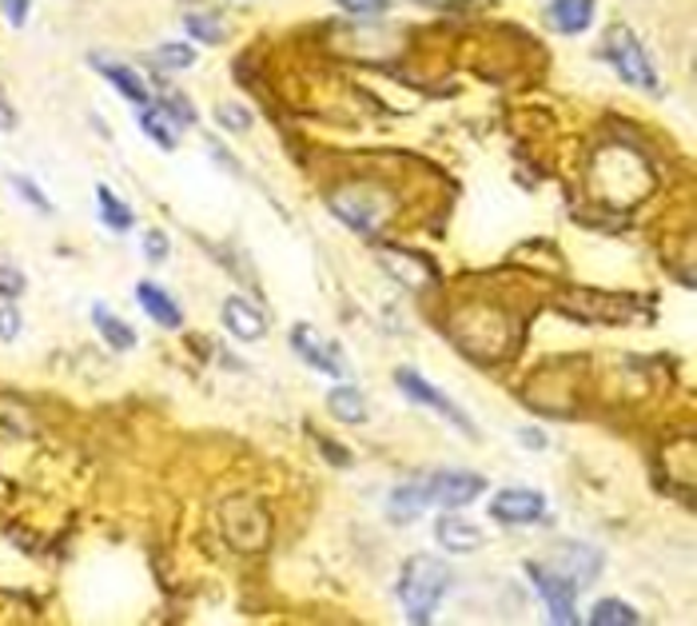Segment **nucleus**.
<instances>
[{"instance_id":"obj_9","label":"nucleus","mask_w":697,"mask_h":626,"mask_svg":"<svg viewBox=\"0 0 697 626\" xmlns=\"http://www.w3.org/2000/svg\"><path fill=\"white\" fill-rule=\"evenodd\" d=\"M292 348L307 367H316V372H323V375H343V360H339L335 348H331L311 323H299V328L292 331Z\"/></svg>"},{"instance_id":"obj_7","label":"nucleus","mask_w":697,"mask_h":626,"mask_svg":"<svg viewBox=\"0 0 697 626\" xmlns=\"http://www.w3.org/2000/svg\"><path fill=\"white\" fill-rule=\"evenodd\" d=\"M491 515L499 523H511V527H526V523H538L546 515V499L538 491H526V487H511V491L494 494Z\"/></svg>"},{"instance_id":"obj_33","label":"nucleus","mask_w":697,"mask_h":626,"mask_svg":"<svg viewBox=\"0 0 697 626\" xmlns=\"http://www.w3.org/2000/svg\"><path fill=\"white\" fill-rule=\"evenodd\" d=\"M523 443L530 451H542L546 447V435H542V431H523Z\"/></svg>"},{"instance_id":"obj_15","label":"nucleus","mask_w":697,"mask_h":626,"mask_svg":"<svg viewBox=\"0 0 697 626\" xmlns=\"http://www.w3.org/2000/svg\"><path fill=\"white\" fill-rule=\"evenodd\" d=\"M92 319H96V331L104 335V343H108L112 352H128V348H136V331H132L121 316H112L104 304L92 308Z\"/></svg>"},{"instance_id":"obj_12","label":"nucleus","mask_w":697,"mask_h":626,"mask_svg":"<svg viewBox=\"0 0 697 626\" xmlns=\"http://www.w3.org/2000/svg\"><path fill=\"white\" fill-rule=\"evenodd\" d=\"M435 535L450 555H470V550H479L482 543H487V535H482L479 527H470V523H462V519H455V515L438 519Z\"/></svg>"},{"instance_id":"obj_14","label":"nucleus","mask_w":697,"mask_h":626,"mask_svg":"<svg viewBox=\"0 0 697 626\" xmlns=\"http://www.w3.org/2000/svg\"><path fill=\"white\" fill-rule=\"evenodd\" d=\"M136 296H140V308L148 311L156 323H164V328H180V323H184V316L175 308V299L168 296V292H160L156 284H148V280L136 287Z\"/></svg>"},{"instance_id":"obj_25","label":"nucleus","mask_w":697,"mask_h":626,"mask_svg":"<svg viewBox=\"0 0 697 626\" xmlns=\"http://www.w3.org/2000/svg\"><path fill=\"white\" fill-rule=\"evenodd\" d=\"M216 121L224 124L228 133H248V128H251V112L240 109V104H219Z\"/></svg>"},{"instance_id":"obj_6","label":"nucleus","mask_w":697,"mask_h":626,"mask_svg":"<svg viewBox=\"0 0 697 626\" xmlns=\"http://www.w3.org/2000/svg\"><path fill=\"white\" fill-rule=\"evenodd\" d=\"M526 571H530L534 587H538V594L546 599V606H550V618H555L558 626H570L578 623L574 615V599H578V582L567 579V574H555V571H542L538 562H526Z\"/></svg>"},{"instance_id":"obj_23","label":"nucleus","mask_w":697,"mask_h":626,"mask_svg":"<svg viewBox=\"0 0 697 626\" xmlns=\"http://www.w3.org/2000/svg\"><path fill=\"white\" fill-rule=\"evenodd\" d=\"M156 68H192L196 65V48L192 45H160L152 53Z\"/></svg>"},{"instance_id":"obj_27","label":"nucleus","mask_w":697,"mask_h":626,"mask_svg":"<svg viewBox=\"0 0 697 626\" xmlns=\"http://www.w3.org/2000/svg\"><path fill=\"white\" fill-rule=\"evenodd\" d=\"M351 16H379V12L391 9V0H339Z\"/></svg>"},{"instance_id":"obj_2","label":"nucleus","mask_w":697,"mask_h":626,"mask_svg":"<svg viewBox=\"0 0 697 626\" xmlns=\"http://www.w3.org/2000/svg\"><path fill=\"white\" fill-rule=\"evenodd\" d=\"M328 208L335 212L339 220L347 224L355 231H375L387 216L395 212V200L387 196V187H375V184H347L331 192L328 196Z\"/></svg>"},{"instance_id":"obj_22","label":"nucleus","mask_w":697,"mask_h":626,"mask_svg":"<svg viewBox=\"0 0 697 626\" xmlns=\"http://www.w3.org/2000/svg\"><path fill=\"white\" fill-rule=\"evenodd\" d=\"M184 24L199 45H219V41H224V24H219L216 16H207V12H187Z\"/></svg>"},{"instance_id":"obj_13","label":"nucleus","mask_w":697,"mask_h":626,"mask_svg":"<svg viewBox=\"0 0 697 626\" xmlns=\"http://www.w3.org/2000/svg\"><path fill=\"white\" fill-rule=\"evenodd\" d=\"M550 21L558 33H586L594 21V0H550Z\"/></svg>"},{"instance_id":"obj_1","label":"nucleus","mask_w":697,"mask_h":626,"mask_svg":"<svg viewBox=\"0 0 697 626\" xmlns=\"http://www.w3.org/2000/svg\"><path fill=\"white\" fill-rule=\"evenodd\" d=\"M450 571L447 562H438L435 555H414L403 567V582H399V599H403V611L414 626H426L435 615L438 599L447 594Z\"/></svg>"},{"instance_id":"obj_21","label":"nucleus","mask_w":697,"mask_h":626,"mask_svg":"<svg viewBox=\"0 0 697 626\" xmlns=\"http://www.w3.org/2000/svg\"><path fill=\"white\" fill-rule=\"evenodd\" d=\"M96 204H100V220L108 224L112 231H128L132 228V208L116 200V192H112L108 184L96 187Z\"/></svg>"},{"instance_id":"obj_29","label":"nucleus","mask_w":697,"mask_h":626,"mask_svg":"<svg viewBox=\"0 0 697 626\" xmlns=\"http://www.w3.org/2000/svg\"><path fill=\"white\" fill-rule=\"evenodd\" d=\"M16 331H21V311L12 304H0V340H16Z\"/></svg>"},{"instance_id":"obj_11","label":"nucleus","mask_w":697,"mask_h":626,"mask_svg":"<svg viewBox=\"0 0 697 626\" xmlns=\"http://www.w3.org/2000/svg\"><path fill=\"white\" fill-rule=\"evenodd\" d=\"M426 503H431V479H407L403 487L391 491L387 515H391V523H414L426 511Z\"/></svg>"},{"instance_id":"obj_4","label":"nucleus","mask_w":697,"mask_h":626,"mask_svg":"<svg viewBox=\"0 0 697 626\" xmlns=\"http://www.w3.org/2000/svg\"><path fill=\"white\" fill-rule=\"evenodd\" d=\"M567 311H574V316L590 319V323H630V319L642 316V304L630 296H602V292H590V287H582V292H570V296L558 299Z\"/></svg>"},{"instance_id":"obj_28","label":"nucleus","mask_w":697,"mask_h":626,"mask_svg":"<svg viewBox=\"0 0 697 626\" xmlns=\"http://www.w3.org/2000/svg\"><path fill=\"white\" fill-rule=\"evenodd\" d=\"M24 292V275L12 264H0V296H21Z\"/></svg>"},{"instance_id":"obj_8","label":"nucleus","mask_w":697,"mask_h":626,"mask_svg":"<svg viewBox=\"0 0 697 626\" xmlns=\"http://www.w3.org/2000/svg\"><path fill=\"white\" fill-rule=\"evenodd\" d=\"M487 491V479L470 471H443L431 479V503H443L447 511H458V507L475 503L479 494Z\"/></svg>"},{"instance_id":"obj_10","label":"nucleus","mask_w":697,"mask_h":626,"mask_svg":"<svg viewBox=\"0 0 697 626\" xmlns=\"http://www.w3.org/2000/svg\"><path fill=\"white\" fill-rule=\"evenodd\" d=\"M224 328H228L236 340L255 343L267 335V319H263L260 308H251L248 299L231 296V299H224Z\"/></svg>"},{"instance_id":"obj_30","label":"nucleus","mask_w":697,"mask_h":626,"mask_svg":"<svg viewBox=\"0 0 697 626\" xmlns=\"http://www.w3.org/2000/svg\"><path fill=\"white\" fill-rule=\"evenodd\" d=\"M144 255H148L152 264H160V260H164V255H168V236H164V231H148V236H144Z\"/></svg>"},{"instance_id":"obj_34","label":"nucleus","mask_w":697,"mask_h":626,"mask_svg":"<svg viewBox=\"0 0 697 626\" xmlns=\"http://www.w3.org/2000/svg\"><path fill=\"white\" fill-rule=\"evenodd\" d=\"M319 447L328 451V455H331V459H335V463H347V455H339V451H335V443H331V440H319Z\"/></svg>"},{"instance_id":"obj_3","label":"nucleus","mask_w":697,"mask_h":626,"mask_svg":"<svg viewBox=\"0 0 697 626\" xmlns=\"http://www.w3.org/2000/svg\"><path fill=\"white\" fill-rule=\"evenodd\" d=\"M602 53H606V60H610L614 72H618L626 84H633V89H642V92H658L654 65H650L645 48L638 45V36H633L626 24H614L610 33H606V45H602Z\"/></svg>"},{"instance_id":"obj_20","label":"nucleus","mask_w":697,"mask_h":626,"mask_svg":"<svg viewBox=\"0 0 697 626\" xmlns=\"http://www.w3.org/2000/svg\"><path fill=\"white\" fill-rule=\"evenodd\" d=\"M590 623L594 626H633V623H642V615H638L630 603H621V599H602V603L590 611Z\"/></svg>"},{"instance_id":"obj_16","label":"nucleus","mask_w":697,"mask_h":626,"mask_svg":"<svg viewBox=\"0 0 697 626\" xmlns=\"http://www.w3.org/2000/svg\"><path fill=\"white\" fill-rule=\"evenodd\" d=\"M328 411L339 419V423H367V399L347 384L335 387L328 396Z\"/></svg>"},{"instance_id":"obj_17","label":"nucleus","mask_w":697,"mask_h":626,"mask_svg":"<svg viewBox=\"0 0 697 626\" xmlns=\"http://www.w3.org/2000/svg\"><path fill=\"white\" fill-rule=\"evenodd\" d=\"M382 264L391 268L395 275H399V280H403V284H411V287H419L423 284V280H431V268L423 264V260H414V255H407V252H399V248H382Z\"/></svg>"},{"instance_id":"obj_32","label":"nucleus","mask_w":697,"mask_h":626,"mask_svg":"<svg viewBox=\"0 0 697 626\" xmlns=\"http://www.w3.org/2000/svg\"><path fill=\"white\" fill-rule=\"evenodd\" d=\"M12 128H16V112L9 100H0V133H12Z\"/></svg>"},{"instance_id":"obj_5","label":"nucleus","mask_w":697,"mask_h":626,"mask_svg":"<svg viewBox=\"0 0 697 626\" xmlns=\"http://www.w3.org/2000/svg\"><path fill=\"white\" fill-rule=\"evenodd\" d=\"M395 384H399V391H403V396L411 399V403L435 407V411H443V416H447L450 423H455V428L462 431V435H475V423H470V419L462 416V407L450 403V399L443 396V391H438L435 384H426V379H423L419 372H414V367H399V372H395Z\"/></svg>"},{"instance_id":"obj_26","label":"nucleus","mask_w":697,"mask_h":626,"mask_svg":"<svg viewBox=\"0 0 697 626\" xmlns=\"http://www.w3.org/2000/svg\"><path fill=\"white\" fill-rule=\"evenodd\" d=\"M12 187H16V192H21V200H24V204H33L36 212H53V200L44 196L41 187H36V184H33V180H28V177H12Z\"/></svg>"},{"instance_id":"obj_18","label":"nucleus","mask_w":697,"mask_h":626,"mask_svg":"<svg viewBox=\"0 0 697 626\" xmlns=\"http://www.w3.org/2000/svg\"><path fill=\"white\" fill-rule=\"evenodd\" d=\"M96 68L112 80V84H116V89L124 92V96L132 100V104H148V100H152V96H148V84H144V80L136 77V72H132V68L108 65V60H96Z\"/></svg>"},{"instance_id":"obj_31","label":"nucleus","mask_w":697,"mask_h":626,"mask_svg":"<svg viewBox=\"0 0 697 626\" xmlns=\"http://www.w3.org/2000/svg\"><path fill=\"white\" fill-rule=\"evenodd\" d=\"M28 4H33V0H0V9H4L12 29H21V24L28 21Z\"/></svg>"},{"instance_id":"obj_19","label":"nucleus","mask_w":697,"mask_h":626,"mask_svg":"<svg viewBox=\"0 0 697 626\" xmlns=\"http://www.w3.org/2000/svg\"><path fill=\"white\" fill-rule=\"evenodd\" d=\"M140 128H144V136L160 144L164 152H172V148H175V121L168 116L164 109H144L140 112Z\"/></svg>"},{"instance_id":"obj_24","label":"nucleus","mask_w":697,"mask_h":626,"mask_svg":"<svg viewBox=\"0 0 697 626\" xmlns=\"http://www.w3.org/2000/svg\"><path fill=\"white\" fill-rule=\"evenodd\" d=\"M160 109H164L175 124H196V109L184 100V92H164V96H160Z\"/></svg>"}]
</instances>
